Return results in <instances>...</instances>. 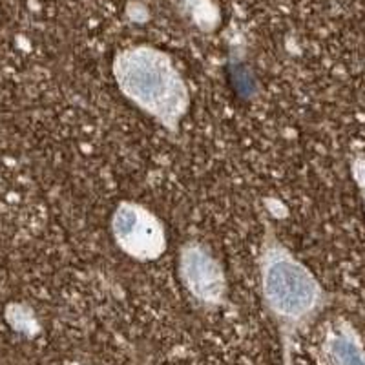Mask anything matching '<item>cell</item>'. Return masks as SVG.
I'll list each match as a JSON object with an SVG mask.
<instances>
[{
  "label": "cell",
  "mask_w": 365,
  "mask_h": 365,
  "mask_svg": "<svg viewBox=\"0 0 365 365\" xmlns=\"http://www.w3.org/2000/svg\"><path fill=\"white\" fill-rule=\"evenodd\" d=\"M178 274L188 294L205 307H220L227 299L223 265L200 241H188L181 247Z\"/></svg>",
  "instance_id": "4"
},
{
  "label": "cell",
  "mask_w": 365,
  "mask_h": 365,
  "mask_svg": "<svg viewBox=\"0 0 365 365\" xmlns=\"http://www.w3.org/2000/svg\"><path fill=\"white\" fill-rule=\"evenodd\" d=\"M257 270L263 305L289 344L296 332L311 325L324 311L329 303L327 291L279 240L270 223L263 228Z\"/></svg>",
  "instance_id": "1"
},
{
  "label": "cell",
  "mask_w": 365,
  "mask_h": 365,
  "mask_svg": "<svg viewBox=\"0 0 365 365\" xmlns=\"http://www.w3.org/2000/svg\"><path fill=\"white\" fill-rule=\"evenodd\" d=\"M351 172H353V179L358 185V190H360L365 208V154L354 155L353 163H351Z\"/></svg>",
  "instance_id": "7"
},
{
  "label": "cell",
  "mask_w": 365,
  "mask_h": 365,
  "mask_svg": "<svg viewBox=\"0 0 365 365\" xmlns=\"http://www.w3.org/2000/svg\"><path fill=\"white\" fill-rule=\"evenodd\" d=\"M192 13V19L195 21V24L200 26L201 29H212L217 26L220 21V15H217V8L212 4L210 0H185Z\"/></svg>",
  "instance_id": "6"
},
{
  "label": "cell",
  "mask_w": 365,
  "mask_h": 365,
  "mask_svg": "<svg viewBox=\"0 0 365 365\" xmlns=\"http://www.w3.org/2000/svg\"><path fill=\"white\" fill-rule=\"evenodd\" d=\"M112 236L120 252L135 262H155L166 250L163 221L135 201H120L112 216Z\"/></svg>",
  "instance_id": "3"
},
{
  "label": "cell",
  "mask_w": 365,
  "mask_h": 365,
  "mask_svg": "<svg viewBox=\"0 0 365 365\" xmlns=\"http://www.w3.org/2000/svg\"><path fill=\"white\" fill-rule=\"evenodd\" d=\"M117 88L135 108L168 132H178L190 110V90L174 58L155 46L117 51L112 63Z\"/></svg>",
  "instance_id": "2"
},
{
  "label": "cell",
  "mask_w": 365,
  "mask_h": 365,
  "mask_svg": "<svg viewBox=\"0 0 365 365\" xmlns=\"http://www.w3.org/2000/svg\"><path fill=\"white\" fill-rule=\"evenodd\" d=\"M325 356L332 365H365V349L349 324H338L325 338Z\"/></svg>",
  "instance_id": "5"
}]
</instances>
